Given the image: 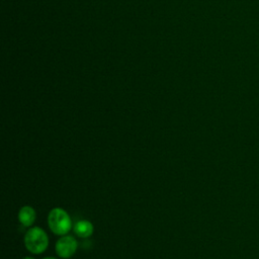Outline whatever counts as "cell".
Masks as SVG:
<instances>
[{"instance_id":"6da1fadb","label":"cell","mask_w":259,"mask_h":259,"mask_svg":"<svg viewBox=\"0 0 259 259\" xmlns=\"http://www.w3.org/2000/svg\"><path fill=\"white\" fill-rule=\"evenodd\" d=\"M48 225L51 231L58 236L67 235L72 229V220L69 213L61 208H53L48 215Z\"/></svg>"},{"instance_id":"7a4b0ae2","label":"cell","mask_w":259,"mask_h":259,"mask_svg":"<svg viewBox=\"0 0 259 259\" xmlns=\"http://www.w3.org/2000/svg\"><path fill=\"white\" fill-rule=\"evenodd\" d=\"M24 245L30 253L40 254L45 252L49 246V237L42 229L33 227L25 233Z\"/></svg>"},{"instance_id":"3957f363","label":"cell","mask_w":259,"mask_h":259,"mask_svg":"<svg viewBox=\"0 0 259 259\" xmlns=\"http://www.w3.org/2000/svg\"><path fill=\"white\" fill-rule=\"evenodd\" d=\"M55 249L60 257L68 259L76 253L78 249V242L73 236L65 235L57 241Z\"/></svg>"},{"instance_id":"277c9868","label":"cell","mask_w":259,"mask_h":259,"mask_svg":"<svg viewBox=\"0 0 259 259\" xmlns=\"http://www.w3.org/2000/svg\"><path fill=\"white\" fill-rule=\"evenodd\" d=\"M73 231L76 234V236H78L79 238L86 239L93 234L94 227L91 224V222H89L87 220H81V221H78L74 225Z\"/></svg>"},{"instance_id":"5b68a950","label":"cell","mask_w":259,"mask_h":259,"mask_svg":"<svg viewBox=\"0 0 259 259\" xmlns=\"http://www.w3.org/2000/svg\"><path fill=\"white\" fill-rule=\"evenodd\" d=\"M35 219H36V213L31 206L24 205L20 208L18 212V220L23 227L32 226V224L35 222Z\"/></svg>"},{"instance_id":"8992f818","label":"cell","mask_w":259,"mask_h":259,"mask_svg":"<svg viewBox=\"0 0 259 259\" xmlns=\"http://www.w3.org/2000/svg\"><path fill=\"white\" fill-rule=\"evenodd\" d=\"M44 259H57V258H55V257H46Z\"/></svg>"},{"instance_id":"52a82bcc","label":"cell","mask_w":259,"mask_h":259,"mask_svg":"<svg viewBox=\"0 0 259 259\" xmlns=\"http://www.w3.org/2000/svg\"><path fill=\"white\" fill-rule=\"evenodd\" d=\"M22 259H34V258H32V257H24V258H22Z\"/></svg>"}]
</instances>
